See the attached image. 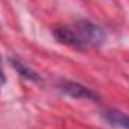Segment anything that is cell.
I'll list each match as a JSON object with an SVG mask.
<instances>
[{"label":"cell","instance_id":"1","mask_svg":"<svg viewBox=\"0 0 129 129\" xmlns=\"http://www.w3.org/2000/svg\"><path fill=\"white\" fill-rule=\"evenodd\" d=\"M75 30L81 36L84 44L93 45V47H101L107 41V33L105 30L92 21L87 20H78L75 23Z\"/></svg>","mask_w":129,"mask_h":129},{"label":"cell","instance_id":"2","mask_svg":"<svg viewBox=\"0 0 129 129\" xmlns=\"http://www.w3.org/2000/svg\"><path fill=\"white\" fill-rule=\"evenodd\" d=\"M59 89L60 92L68 95V96L74 98V99H90V101H98V95L89 87L75 83V81H69V80H60L59 81Z\"/></svg>","mask_w":129,"mask_h":129},{"label":"cell","instance_id":"3","mask_svg":"<svg viewBox=\"0 0 129 129\" xmlns=\"http://www.w3.org/2000/svg\"><path fill=\"white\" fill-rule=\"evenodd\" d=\"M54 36L57 38L59 42H62L68 47H72V48H77V50H83L86 47L84 41L81 39V36L78 35V32L75 29H71L68 26H56L53 29Z\"/></svg>","mask_w":129,"mask_h":129},{"label":"cell","instance_id":"4","mask_svg":"<svg viewBox=\"0 0 129 129\" xmlns=\"http://www.w3.org/2000/svg\"><path fill=\"white\" fill-rule=\"evenodd\" d=\"M102 117L107 120L108 125L114 126V128L120 129H129V116L123 114L117 110H105L102 111Z\"/></svg>","mask_w":129,"mask_h":129},{"label":"cell","instance_id":"5","mask_svg":"<svg viewBox=\"0 0 129 129\" xmlns=\"http://www.w3.org/2000/svg\"><path fill=\"white\" fill-rule=\"evenodd\" d=\"M9 63L11 66L20 74V77H23V78H26V80H30V81H41V78H39V75L33 71L32 68H29L26 63H23L21 60H18V59H14V57H11L9 59Z\"/></svg>","mask_w":129,"mask_h":129},{"label":"cell","instance_id":"6","mask_svg":"<svg viewBox=\"0 0 129 129\" xmlns=\"http://www.w3.org/2000/svg\"><path fill=\"white\" fill-rule=\"evenodd\" d=\"M5 81H6V78H5V74H3V71H2V64H0V86H2Z\"/></svg>","mask_w":129,"mask_h":129}]
</instances>
